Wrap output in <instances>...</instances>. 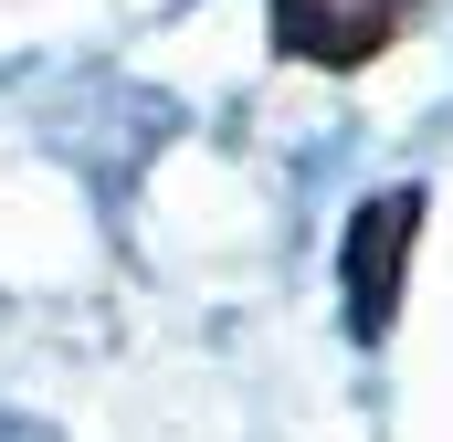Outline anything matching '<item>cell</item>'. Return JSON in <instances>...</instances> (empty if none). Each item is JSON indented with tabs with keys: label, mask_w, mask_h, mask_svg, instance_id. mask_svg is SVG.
<instances>
[{
	"label": "cell",
	"mask_w": 453,
	"mask_h": 442,
	"mask_svg": "<svg viewBox=\"0 0 453 442\" xmlns=\"http://www.w3.org/2000/svg\"><path fill=\"white\" fill-rule=\"evenodd\" d=\"M274 53L317 64V74H358L369 53H390L411 32V0H264Z\"/></svg>",
	"instance_id": "6da1fadb"
},
{
	"label": "cell",
	"mask_w": 453,
	"mask_h": 442,
	"mask_svg": "<svg viewBox=\"0 0 453 442\" xmlns=\"http://www.w3.org/2000/svg\"><path fill=\"white\" fill-rule=\"evenodd\" d=\"M411 221H422V201H411V190H380L369 211L348 221V327H358V337H390V316H401Z\"/></svg>",
	"instance_id": "7a4b0ae2"
}]
</instances>
